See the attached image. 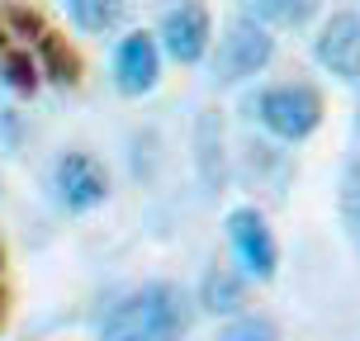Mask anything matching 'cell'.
Listing matches in <instances>:
<instances>
[{
  "mask_svg": "<svg viewBox=\"0 0 360 341\" xmlns=\"http://www.w3.org/2000/svg\"><path fill=\"white\" fill-rule=\"evenodd\" d=\"M162 53L180 67L190 62H204L209 43H214V19H209V5L204 0H180L162 15Z\"/></svg>",
  "mask_w": 360,
  "mask_h": 341,
  "instance_id": "5",
  "label": "cell"
},
{
  "mask_svg": "<svg viewBox=\"0 0 360 341\" xmlns=\"http://www.w3.org/2000/svg\"><path fill=\"white\" fill-rule=\"evenodd\" d=\"M270 57H275V38H270V24H261L256 15L228 19V29L218 34L214 48V81L223 86H237V81H252L256 72H266Z\"/></svg>",
  "mask_w": 360,
  "mask_h": 341,
  "instance_id": "2",
  "label": "cell"
},
{
  "mask_svg": "<svg viewBox=\"0 0 360 341\" xmlns=\"http://www.w3.org/2000/svg\"><path fill=\"white\" fill-rule=\"evenodd\" d=\"M38 76H43L38 53L15 34V29H10V24H5V19H0V81L15 90V95H34Z\"/></svg>",
  "mask_w": 360,
  "mask_h": 341,
  "instance_id": "10",
  "label": "cell"
},
{
  "mask_svg": "<svg viewBox=\"0 0 360 341\" xmlns=\"http://www.w3.org/2000/svg\"><path fill=\"white\" fill-rule=\"evenodd\" d=\"M218 341H280V327L261 313H237L233 323L218 332Z\"/></svg>",
  "mask_w": 360,
  "mask_h": 341,
  "instance_id": "14",
  "label": "cell"
},
{
  "mask_svg": "<svg viewBox=\"0 0 360 341\" xmlns=\"http://www.w3.org/2000/svg\"><path fill=\"white\" fill-rule=\"evenodd\" d=\"M342 223H346V233H351V242H356V252H360V162H351L346 176H342Z\"/></svg>",
  "mask_w": 360,
  "mask_h": 341,
  "instance_id": "15",
  "label": "cell"
},
{
  "mask_svg": "<svg viewBox=\"0 0 360 341\" xmlns=\"http://www.w3.org/2000/svg\"><path fill=\"white\" fill-rule=\"evenodd\" d=\"M53 185H57V199H62L72 214L100 209L105 195H109L105 166L95 162L90 152H62V157H57V171H53Z\"/></svg>",
  "mask_w": 360,
  "mask_h": 341,
  "instance_id": "7",
  "label": "cell"
},
{
  "mask_svg": "<svg viewBox=\"0 0 360 341\" xmlns=\"http://www.w3.org/2000/svg\"><path fill=\"white\" fill-rule=\"evenodd\" d=\"M199 308L214 318H237L247 308V280L228 266H209L199 280Z\"/></svg>",
  "mask_w": 360,
  "mask_h": 341,
  "instance_id": "11",
  "label": "cell"
},
{
  "mask_svg": "<svg viewBox=\"0 0 360 341\" xmlns=\"http://www.w3.org/2000/svg\"><path fill=\"white\" fill-rule=\"evenodd\" d=\"M67 5H72V19L86 34H109L128 15V0H67Z\"/></svg>",
  "mask_w": 360,
  "mask_h": 341,
  "instance_id": "13",
  "label": "cell"
},
{
  "mask_svg": "<svg viewBox=\"0 0 360 341\" xmlns=\"http://www.w3.org/2000/svg\"><path fill=\"white\" fill-rule=\"evenodd\" d=\"M195 162H199V180H204V190L218 195L223 185H228V152H223V119H218V109H204L195 124Z\"/></svg>",
  "mask_w": 360,
  "mask_h": 341,
  "instance_id": "9",
  "label": "cell"
},
{
  "mask_svg": "<svg viewBox=\"0 0 360 341\" xmlns=\"http://www.w3.org/2000/svg\"><path fill=\"white\" fill-rule=\"evenodd\" d=\"M190 318L195 313H190L185 289L171 280H152L109 308L100 341H185Z\"/></svg>",
  "mask_w": 360,
  "mask_h": 341,
  "instance_id": "1",
  "label": "cell"
},
{
  "mask_svg": "<svg viewBox=\"0 0 360 341\" xmlns=\"http://www.w3.org/2000/svg\"><path fill=\"white\" fill-rule=\"evenodd\" d=\"M256 119L280 138V143H304L323 124V95L308 81H285V86L261 90L256 100Z\"/></svg>",
  "mask_w": 360,
  "mask_h": 341,
  "instance_id": "3",
  "label": "cell"
},
{
  "mask_svg": "<svg viewBox=\"0 0 360 341\" xmlns=\"http://www.w3.org/2000/svg\"><path fill=\"white\" fill-rule=\"evenodd\" d=\"M223 228H228L237 266L247 270V275H256V280H275V270H280V247H275V233H270L266 214L252 209V204H242V209L228 214Z\"/></svg>",
  "mask_w": 360,
  "mask_h": 341,
  "instance_id": "4",
  "label": "cell"
},
{
  "mask_svg": "<svg viewBox=\"0 0 360 341\" xmlns=\"http://www.w3.org/2000/svg\"><path fill=\"white\" fill-rule=\"evenodd\" d=\"M157 76H162V43L157 34H128L119 43V53H114V86L124 90V95H147V90L157 86Z\"/></svg>",
  "mask_w": 360,
  "mask_h": 341,
  "instance_id": "8",
  "label": "cell"
},
{
  "mask_svg": "<svg viewBox=\"0 0 360 341\" xmlns=\"http://www.w3.org/2000/svg\"><path fill=\"white\" fill-rule=\"evenodd\" d=\"M242 10L256 15L261 24H280V29H304L308 19L323 10V0H242Z\"/></svg>",
  "mask_w": 360,
  "mask_h": 341,
  "instance_id": "12",
  "label": "cell"
},
{
  "mask_svg": "<svg viewBox=\"0 0 360 341\" xmlns=\"http://www.w3.org/2000/svg\"><path fill=\"white\" fill-rule=\"evenodd\" d=\"M313 57H318L323 72H332L337 81H346V86H356L360 81V15L356 10H337V15L318 29Z\"/></svg>",
  "mask_w": 360,
  "mask_h": 341,
  "instance_id": "6",
  "label": "cell"
}]
</instances>
